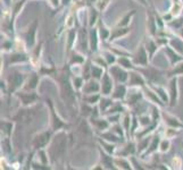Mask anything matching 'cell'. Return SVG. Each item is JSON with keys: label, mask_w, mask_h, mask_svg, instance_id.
<instances>
[{"label": "cell", "mask_w": 183, "mask_h": 170, "mask_svg": "<svg viewBox=\"0 0 183 170\" xmlns=\"http://www.w3.org/2000/svg\"><path fill=\"white\" fill-rule=\"evenodd\" d=\"M168 145H170V143L168 142H164L163 143V147H162V151H166L168 149Z\"/></svg>", "instance_id": "5"}, {"label": "cell", "mask_w": 183, "mask_h": 170, "mask_svg": "<svg viewBox=\"0 0 183 170\" xmlns=\"http://www.w3.org/2000/svg\"><path fill=\"white\" fill-rule=\"evenodd\" d=\"M105 81H106V83H105V85H103V91L105 92V94H108L111 89V84L110 82H109L108 76H105Z\"/></svg>", "instance_id": "3"}, {"label": "cell", "mask_w": 183, "mask_h": 170, "mask_svg": "<svg viewBox=\"0 0 183 170\" xmlns=\"http://www.w3.org/2000/svg\"><path fill=\"white\" fill-rule=\"evenodd\" d=\"M119 63H124V65H126V67H131V63H129L125 59H121V60H119Z\"/></svg>", "instance_id": "6"}, {"label": "cell", "mask_w": 183, "mask_h": 170, "mask_svg": "<svg viewBox=\"0 0 183 170\" xmlns=\"http://www.w3.org/2000/svg\"><path fill=\"white\" fill-rule=\"evenodd\" d=\"M48 142H49V134L48 133H42V134H40L39 136H36L35 139H34L33 145L35 147H42Z\"/></svg>", "instance_id": "2"}, {"label": "cell", "mask_w": 183, "mask_h": 170, "mask_svg": "<svg viewBox=\"0 0 183 170\" xmlns=\"http://www.w3.org/2000/svg\"><path fill=\"white\" fill-rule=\"evenodd\" d=\"M180 9H181V5L176 4V7L174 6V8H173V10H172V13H173V14H175V15H177V14L180 13Z\"/></svg>", "instance_id": "4"}, {"label": "cell", "mask_w": 183, "mask_h": 170, "mask_svg": "<svg viewBox=\"0 0 183 170\" xmlns=\"http://www.w3.org/2000/svg\"><path fill=\"white\" fill-rule=\"evenodd\" d=\"M66 142H67V139L65 135L62 134L58 137H56L55 142L52 144V153L56 159H60L64 155L65 150H66Z\"/></svg>", "instance_id": "1"}]
</instances>
